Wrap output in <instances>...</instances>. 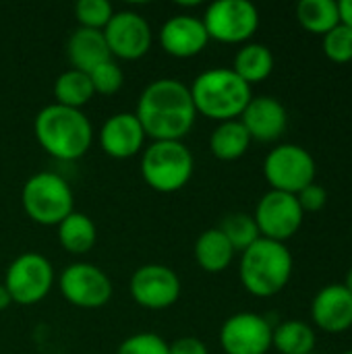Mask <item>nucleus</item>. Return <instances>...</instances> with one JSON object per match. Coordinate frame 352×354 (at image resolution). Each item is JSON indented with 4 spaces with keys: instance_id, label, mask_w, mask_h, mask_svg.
Returning a JSON list of instances; mask_svg holds the SVG:
<instances>
[{
    "instance_id": "9b49d317",
    "label": "nucleus",
    "mask_w": 352,
    "mask_h": 354,
    "mask_svg": "<svg viewBox=\"0 0 352 354\" xmlns=\"http://www.w3.org/2000/svg\"><path fill=\"white\" fill-rule=\"evenodd\" d=\"M62 297L79 309H100L112 299L110 278L93 263H73L58 280Z\"/></svg>"
},
{
    "instance_id": "4468645a",
    "label": "nucleus",
    "mask_w": 352,
    "mask_h": 354,
    "mask_svg": "<svg viewBox=\"0 0 352 354\" xmlns=\"http://www.w3.org/2000/svg\"><path fill=\"white\" fill-rule=\"evenodd\" d=\"M104 37L112 58L139 60L151 48V27L135 10H118L104 29Z\"/></svg>"
},
{
    "instance_id": "ddd939ff",
    "label": "nucleus",
    "mask_w": 352,
    "mask_h": 354,
    "mask_svg": "<svg viewBox=\"0 0 352 354\" xmlns=\"http://www.w3.org/2000/svg\"><path fill=\"white\" fill-rule=\"evenodd\" d=\"M274 326L257 313L241 311L230 315L220 330V346L226 354H268Z\"/></svg>"
},
{
    "instance_id": "f704fd0d",
    "label": "nucleus",
    "mask_w": 352,
    "mask_h": 354,
    "mask_svg": "<svg viewBox=\"0 0 352 354\" xmlns=\"http://www.w3.org/2000/svg\"><path fill=\"white\" fill-rule=\"evenodd\" d=\"M12 301H10V295H8V290L4 288V284H0V311H4L8 305H10Z\"/></svg>"
},
{
    "instance_id": "72a5a7b5",
    "label": "nucleus",
    "mask_w": 352,
    "mask_h": 354,
    "mask_svg": "<svg viewBox=\"0 0 352 354\" xmlns=\"http://www.w3.org/2000/svg\"><path fill=\"white\" fill-rule=\"evenodd\" d=\"M338 10H340V23L352 29V0H340Z\"/></svg>"
},
{
    "instance_id": "7ed1b4c3",
    "label": "nucleus",
    "mask_w": 352,
    "mask_h": 354,
    "mask_svg": "<svg viewBox=\"0 0 352 354\" xmlns=\"http://www.w3.org/2000/svg\"><path fill=\"white\" fill-rule=\"evenodd\" d=\"M197 114L226 122L239 120L251 102V85H247L232 68H210L195 77L189 87Z\"/></svg>"
},
{
    "instance_id": "aec40b11",
    "label": "nucleus",
    "mask_w": 352,
    "mask_h": 354,
    "mask_svg": "<svg viewBox=\"0 0 352 354\" xmlns=\"http://www.w3.org/2000/svg\"><path fill=\"white\" fill-rule=\"evenodd\" d=\"M193 253H195L197 266L203 272L220 274V272L230 268L237 251L232 249L228 239L218 228H210V230H205V232H201L197 236Z\"/></svg>"
},
{
    "instance_id": "412c9836",
    "label": "nucleus",
    "mask_w": 352,
    "mask_h": 354,
    "mask_svg": "<svg viewBox=\"0 0 352 354\" xmlns=\"http://www.w3.org/2000/svg\"><path fill=\"white\" fill-rule=\"evenodd\" d=\"M251 145V137L241 120H226L218 122V127L210 135V151L214 158L222 162H237L241 160Z\"/></svg>"
},
{
    "instance_id": "2eb2a0df",
    "label": "nucleus",
    "mask_w": 352,
    "mask_h": 354,
    "mask_svg": "<svg viewBox=\"0 0 352 354\" xmlns=\"http://www.w3.org/2000/svg\"><path fill=\"white\" fill-rule=\"evenodd\" d=\"M239 120L247 129L251 141H261V143H272L280 139L288 127V114L284 104L272 95L251 97Z\"/></svg>"
},
{
    "instance_id": "a211bd4d",
    "label": "nucleus",
    "mask_w": 352,
    "mask_h": 354,
    "mask_svg": "<svg viewBox=\"0 0 352 354\" xmlns=\"http://www.w3.org/2000/svg\"><path fill=\"white\" fill-rule=\"evenodd\" d=\"M311 319L326 334H342L352 328V295L342 284L324 286L311 303Z\"/></svg>"
},
{
    "instance_id": "4c0bfd02",
    "label": "nucleus",
    "mask_w": 352,
    "mask_h": 354,
    "mask_svg": "<svg viewBox=\"0 0 352 354\" xmlns=\"http://www.w3.org/2000/svg\"><path fill=\"white\" fill-rule=\"evenodd\" d=\"M311 354H315V353H311Z\"/></svg>"
},
{
    "instance_id": "c9c22d12",
    "label": "nucleus",
    "mask_w": 352,
    "mask_h": 354,
    "mask_svg": "<svg viewBox=\"0 0 352 354\" xmlns=\"http://www.w3.org/2000/svg\"><path fill=\"white\" fill-rule=\"evenodd\" d=\"M342 286H344V288H346V290H349V292L352 295V268L349 270V274H346V280H344V284H342Z\"/></svg>"
},
{
    "instance_id": "a878e982",
    "label": "nucleus",
    "mask_w": 352,
    "mask_h": 354,
    "mask_svg": "<svg viewBox=\"0 0 352 354\" xmlns=\"http://www.w3.org/2000/svg\"><path fill=\"white\" fill-rule=\"evenodd\" d=\"M93 95H95V91H93L89 75L83 71H77V68L64 71L62 75H58V79L54 83L56 104L66 106V108L81 110V106H85Z\"/></svg>"
},
{
    "instance_id": "f03ea898",
    "label": "nucleus",
    "mask_w": 352,
    "mask_h": 354,
    "mask_svg": "<svg viewBox=\"0 0 352 354\" xmlns=\"http://www.w3.org/2000/svg\"><path fill=\"white\" fill-rule=\"evenodd\" d=\"M35 139L41 149L62 162H75L87 153L93 141V127L89 118L75 108L48 104L33 122Z\"/></svg>"
},
{
    "instance_id": "bb28decb",
    "label": "nucleus",
    "mask_w": 352,
    "mask_h": 354,
    "mask_svg": "<svg viewBox=\"0 0 352 354\" xmlns=\"http://www.w3.org/2000/svg\"><path fill=\"white\" fill-rule=\"evenodd\" d=\"M218 230L228 239V243L232 245V249H234V251H241V253H243L245 249H249L255 241L261 239L259 228H257V224H255V218H253L251 214H245V212L228 214V216L220 222Z\"/></svg>"
},
{
    "instance_id": "393cba45",
    "label": "nucleus",
    "mask_w": 352,
    "mask_h": 354,
    "mask_svg": "<svg viewBox=\"0 0 352 354\" xmlns=\"http://www.w3.org/2000/svg\"><path fill=\"white\" fill-rule=\"evenodd\" d=\"M297 19L309 33L326 35L340 25V10L336 0H301L297 6Z\"/></svg>"
},
{
    "instance_id": "39448f33",
    "label": "nucleus",
    "mask_w": 352,
    "mask_h": 354,
    "mask_svg": "<svg viewBox=\"0 0 352 354\" xmlns=\"http://www.w3.org/2000/svg\"><path fill=\"white\" fill-rule=\"evenodd\" d=\"M195 160L183 141H154L141 153V176L158 193H176L193 176Z\"/></svg>"
},
{
    "instance_id": "dca6fc26",
    "label": "nucleus",
    "mask_w": 352,
    "mask_h": 354,
    "mask_svg": "<svg viewBox=\"0 0 352 354\" xmlns=\"http://www.w3.org/2000/svg\"><path fill=\"white\" fill-rule=\"evenodd\" d=\"M143 143L145 131L135 112L112 114L100 131V145L114 160H129L137 156L143 149Z\"/></svg>"
},
{
    "instance_id": "c85d7f7f",
    "label": "nucleus",
    "mask_w": 352,
    "mask_h": 354,
    "mask_svg": "<svg viewBox=\"0 0 352 354\" xmlns=\"http://www.w3.org/2000/svg\"><path fill=\"white\" fill-rule=\"evenodd\" d=\"M324 54L336 64H346L352 60V29L346 25H336L324 35Z\"/></svg>"
},
{
    "instance_id": "4be33fe9",
    "label": "nucleus",
    "mask_w": 352,
    "mask_h": 354,
    "mask_svg": "<svg viewBox=\"0 0 352 354\" xmlns=\"http://www.w3.org/2000/svg\"><path fill=\"white\" fill-rule=\"evenodd\" d=\"M98 241L95 224L89 216L73 212L58 224V243L66 253L85 255Z\"/></svg>"
},
{
    "instance_id": "f3484780",
    "label": "nucleus",
    "mask_w": 352,
    "mask_h": 354,
    "mask_svg": "<svg viewBox=\"0 0 352 354\" xmlns=\"http://www.w3.org/2000/svg\"><path fill=\"white\" fill-rule=\"evenodd\" d=\"M207 41L203 21L191 15H176L160 29V46L174 58H193L205 50Z\"/></svg>"
},
{
    "instance_id": "e433bc0d",
    "label": "nucleus",
    "mask_w": 352,
    "mask_h": 354,
    "mask_svg": "<svg viewBox=\"0 0 352 354\" xmlns=\"http://www.w3.org/2000/svg\"><path fill=\"white\" fill-rule=\"evenodd\" d=\"M342 354H352V351H346V353H342Z\"/></svg>"
},
{
    "instance_id": "f8f14e48",
    "label": "nucleus",
    "mask_w": 352,
    "mask_h": 354,
    "mask_svg": "<svg viewBox=\"0 0 352 354\" xmlns=\"http://www.w3.org/2000/svg\"><path fill=\"white\" fill-rule=\"evenodd\" d=\"M129 292L133 301L149 311H162L172 307L180 297L178 276L160 263H147L135 270L129 282Z\"/></svg>"
},
{
    "instance_id": "cd10ccee",
    "label": "nucleus",
    "mask_w": 352,
    "mask_h": 354,
    "mask_svg": "<svg viewBox=\"0 0 352 354\" xmlns=\"http://www.w3.org/2000/svg\"><path fill=\"white\" fill-rule=\"evenodd\" d=\"M114 15V8L108 0H79L75 6V17L79 27L104 31Z\"/></svg>"
},
{
    "instance_id": "0eeeda50",
    "label": "nucleus",
    "mask_w": 352,
    "mask_h": 354,
    "mask_svg": "<svg viewBox=\"0 0 352 354\" xmlns=\"http://www.w3.org/2000/svg\"><path fill=\"white\" fill-rule=\"evenodd\" d=\"M317 166L309 149L297 143L276 145L263 160V176L272 191L299 195L305 187L315 183Z\"/></svg>"
},
{
    "instance_id": "6e6552de",
    "label": "nucleus",
    "mask_w": 352,
    "mask_h": 354,
    "mask_svg": "<svg viewBox=\"0 0 352 354\" xmlns=\"http://www.w3.org/2000/svg\"><path fill=\"white\" fill-rule=\"evenodd\" d=\"M203 27L220 44H247L259 27V10L249 0H216L205 8Z\"/></svg>"
},
{
    "instance_id": "423d86ee",
    "label": "nucleus",
    "mask_w": 352,
    "mask_h": 354,
    "mask_svg": "<svg viewBox=\"0 0 352 354\" xmlns=\"http://www.w3.org/2000/svg\"><path fill=\"white\" fill-rule=\"evenodd\" d=\"M23 209L39 226H58L75 209L68 183L56 172H37L27 178L21 193Z\"/></svg>"
},
{
    "instance_id": "c756f323",
    "label": "nucleus",
    "mask_w": 352,
    "mask_h": 354,
    "mask_svg": "<svg viewBox=\"0 0 352 354\" xmlns=\"http://www.w3.org/2000/svg\"><path fill=\"white\" fill-rule=\"evenodd\" d=\"M89 79H91V85H93V91L100 93V95H112L116 93L122 83H124V75H122V68L116 64L114 58L102 62L100 66H95L91 73H87Z\"/></svg>"
},
{
    "instance_id": "5701e85b",
    "label": "nucleus",
    "mask_w": 352,
    "mask_h": 354,
    "mask_svg": "<svg viewBox=\"0 0 352 354\" xmlns=\"http://www.w3.org/2000/svg\"><path fill=\"white\" fill-rule=\"evenodd\" d=\"M232 71H234L247 85L261 83V81H266V79L272 75V71H274V54H272V50H270L268 46L249 41V44H245V46L237 52Z\"/></svg>"
},
{
    "instance_id": "2f4dec72",
    "label": "nucleus",
    "mask_w": 352,
    "mask_h": 354,
    "mask_svg": "<svg viewBox=\"0 0 352 354\" xmlns=\"http://www.w3.org/2000/svg\"><path fill=\"white\" fill-rule=\"evenodd\" d=\"M297 199H299V205H301V209L307 214H315V212H322L324 207H326V203H328V191L322 187V185H317V183H311L309 187H305L299 195H297Z\"/></svg>"
},
{
    "instance_id": "b1692460",
    "label": "nucleus",
    "mask_w": 352,
    "mask_h": 354,
    "mask_svg": "<svg viewBox=\"0 0 352 354\" xmlns=\"http://www.w3.org/2000/svg\"><path fill=\"white\" fill-rule=\"evenodd\" d=\"M315 344L313 328L301 319L282 322L272 332V346L280 354H311L315 353Z\"/></svg>"
},
{
    "instance_id": "9d476101",
    "label": "nucleus",
    "mask_w": 352,
    "mask_h": 354,
    "mask_svg": "<svg viewBox=\"0 0 352 354\" xmlns=\"http://www.w3.org/2000/svg\"><path fill=\"white\" fill-rule=\"evenodd\" d=\"M253 218H255V224L259 228L261 239L286 243L303 226L305 212L301 209L297 195L270 189L259 199Z\"/></svg>"
},
{
    "instance_id": "1a4fd4ad",
    "label": "nucleus",
    "mask_w": 352,
    "mask_h": 354,
    "mask_svg": "<svg viewBox=\"0 0 352 354\" xmlns=\"http://www.w3.org/2000/svg\"><path fill=\"white\" fill-rule=\"evenodd\" d=\"M54 284V268L39 253H23L10 261L4 288L10 295V301L23 307L35 305L48 297Z\"/></svg>"
},
{
    "instance_id": "20e7f679",
    "label": "nucleus",
    "mask_w": 352,
    "mask_h": 354,
    "mask_svg": "<svg viewBox=\"0 0 352 354\" xmlns=\"http://www.w3.org/2000/svg\"><path fill=\"white\" fill-rule=\"evenodd\" d=\"M293 253L284 243L259 239L243 251L239 276L249 295L268 299L286 288L293 278Z\"/></svg>"
},
{
    "instance_id": "f257e3e1",
    "label": "nucleus",
    "mask_w": 352,
    "mask_h": 354,
    "mask_svg": "<svg viewBox=\"0 0 352 354\" xmlns=\"http://www.w3.org/2000/svg\"><path fill=\"white\" fill-rule=\"evenodd\" d=\"M135 116L145 137L154 141H183L195 124L197 110L183 81L158 79L141 91Z\"/></svg>"
},
{
    "instance_id": "473e14b6",
    "label": "nucleus",
    "mask_w": 352,
    "mask_h": 354,
    "mask_svg": "<svg viewBox=\"0 0 352 354\" xmlns=\"http://www.w3.org/2000/svg\"><path fill=\"white\" fill-rule=\"evenodd\" d=\"M168 354H210L205 342H201L195 336H183L168 344Z\"/></svg>"
},
{
    "instance_id": "6ab92c4d",
    "label": "nucleus",
    "mask_w": 352,
    "mask_h": 354,
    "mask_svg": "<svg viewBox=\"0 0 352 354\" xmlns=\"http://www.w3.org/2000/svg\"><path fill=\"white\" fill-rule=\"evenodd\" d=\"M66 56L73 68L83 71V73H91L95 66L112 58L104 31L85 29V27H77L71 33L66 41Z\"/></svg>"
},
{
    "instance_id": "7c9ffc66",
    "label": "nucleus",
    "mask_w": 352,
    "mask_h": 354,
    "mask_svg": "<svg viewBox=\"0 0 352 354\" xmlns=\"http://www.w3.org/2000/svg\"><path fill=\"white\" fill-rule=\"evenodd\" d=\"M116 354H168V342L151 332H141L135 336H129Z\"/></svg>"
}]
</instances>
